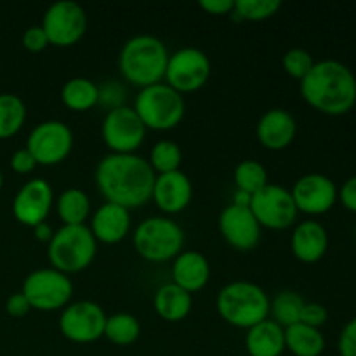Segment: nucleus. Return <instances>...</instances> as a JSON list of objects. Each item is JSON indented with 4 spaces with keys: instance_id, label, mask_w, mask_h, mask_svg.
Instances as JSON below:
<instances>
[{
    "instance_id": "obj_6",
    "label": "nucleus",
    "mask_w": 356,
    "mask_h": 356,
    "mask_svg": "<svg viewBox=\"0 0 356 356\" xmlns=\"http://www.w3.org/2000/svg\"><path fill=\"white\" fill-rule=\"evenodd\" d=\"M136 250L152 263L176 259L184 245V232L165 216H152L141 221L132 236Z\"/></svg>"
},
{
    "instance_id": "obj_25",
    "label": "nucleus",
    "mask_w": 356,
    "mask_h": 356,
    "mask_svg": "<svg viewBox=\"0 0 356 356\" xmlns=\"http://www.w3.org/2000/svg\"><path fill=\"white\" fill-rule=\"evenodd\" d=\"M285 350L294 356H320L325 351V337L320 329L294 323L285 329Z\"/></svg>"
},
{
    "instance_id": "obj_33",
    "label": "nucleus",
    "mask_w": 356,
    "mask_h": 356,
    "mask_svg": "<svg viewBox=\"0 0 356 356\" xmlns=\"http://www.w3.org/2000/svg\"><path fill=\"white\" fill-rule=\"evenodd\" d=\"M282 0H235L232 16L238 21H263L280 10Z\"/></svg>"
},
{
    "instance_id": "obj_4",
    "label": "nucleus",
    "mask_w": 356,
    "mask_h": 356,
    "mask_svg": "<svg viewBox=\"0 0 356 356\" xmlns=\"http://www.w3.org/2000/svg\"><path fill=\"white\" fill-rule=\"evenodd\" d=\"M216 306L221 318L238 329H250L270 316V298L264 289L245 280L225 285Z\"/></svg>"
},
{
    "instance_id": "obj_22",
    "label": "nucleus",
    "mask_w": 356,
    "mask_h": 356,
    "mask_svg": "<svg viewBox=\"0 0 356 356\" xmlns=\"http://www.w3.org/2000/svg\"><path fill=\"white\" fill-rule=\"evenodd\" d=\"M211 278V264L198 250H184L172 263V284L186 292L200 291Z\"/></svg>"
},
{
    "instance_id": "obj_10",
    "label": "nucleus",
    "mask_w": 356,
    "mask_h": 356,
    "mask_svg": "<svg viewBox=\"0 0 356 356\" xmlns=\"http://www.w3.org/2000/svg\"><path fill=\"white\" fill-rule=\"evenodd\" d=\"M211 76V59L202 49L183 47L169 54L165 83L179 94L195 92L207 83Z\"/></svg>"
},
{
    "instance_id": "obj_27",
    "label": "nucleus",
    "mask_w": 356,
    "mask_h": 356,
    "mask_svg": "<svg viewBox=\"0 0 356 356\" xmlns=\"http://www.w3.org/2000/svg\"><path fill=\"white\" fill-rule=\"evenodd\" d=\"M56 209L65 226L83 225L90 214L89 195L80 188H68L58 197Z\"/></svg>"
},
{
    "instance_id": "obj_16",
    "label": "nucleus",
    "mask_w": 356,
    "mask_h": 356,
    "mask_svg": "<svg viewBox=\"0 0 356 356\" xmlns=\"http://www.w3.org/2000/svg\"><path fill=\"white\" fill-rule=\"evenodd\" d=\"M52 202L54 191L51 184L42 177H35L24 183L16 193L13 200V214L17 222L35 228L47 219Z\"/></svg>"
},
{
    "instance_id": "obj_8",
    "label": "nucleus",
    "mask_w": 356,
    "mask_h": 356,
    "mask_svg": "<svg viewBox=\"0 0 356 356\" xmlns=\"http://www.w3.org/2000/svg\"><path fill=\"white\" fill-rule=\"evenodd\" d=\"M23 296L30 302L31 309L56 312L68 306L73 296V284L68 275L54 268H40L24 278Z\"/></svg>"
},
{
    "instance_id": "obj_26",
    "label": "nucleus",
    "mask_w": 356,
    "mask_h": 356,
    "mask_svg": "<svg viewBox=\"0 0 356 356\" xmlns=\"http://www.w3.org/2000/svg\"><path fill=\"white\" fill-rule=\"evenodd\" d=\"M61 101L70 110L87 111L99 103V87L86 76H75L63 86Z\"/></svg>"
},
{
    "instance_id": "obj_44",
    "label": "nucleus",
    "mask_w": 356,
    "mask_h": 356,
    "mask_svg": "<svg viewBox=\"0 0 356 356\" xmlns=\"http://www.w3.org/2000/svg\"><path fill=\"white\" fill-rule=\"evenodd\" d=\"M3 186V176H2V170H0V190H2Z\"/></svg>"
},
{
    "instance_id": "obj_20",
    "label": "nucleus",
    "mask_w": 356,
    "mask_h": 356,
    "mask_svg": "<svg viewBox=\"0 0 356 356\" xmlns=\"http://www.w3.org/2000/svg\"><path fill=\"white\" fill-rule=\"evenodd\" d=\"M90 232L96 242L113 243L122 242L131 229V212L122 205L104 202L90 219Z\"/></svg>"
},
{
    "instance_id": "obj_34",
    "label": "nucleus",
    "mask_w": 356,
    "mask_h": 356,
    "mask_svg": "<svg viewBox=\"0 0 356 356\" xmlns=\"http://www.w3.org/2000/svg\"><path fill=\"white\" fill-rule=\"evenodd\" d=\"M313 65H315L313 56L306 49L301 47L289 49L284 54V58H282V66H284L285 73L296 80L305 79L309 73V70L313 68Z\"/></svg>"
},
{
    "instance_id": "obj_39",
    "label": "nucleus",
    "mask_w": 356,
    "mask_h": 356,
    "mask_svg": "<svg viewBox=\"0 0 356 356\" xmlns=\"http://www.w3.org/2000/svg\"><path fill=\"white\" fill-rule=\"evenodd\" d=\"M337 198L344 205V209L356 214V176L344 181L343 186L337 190Z\"/></svg>"
},
{
    "instance_id": "obj_37",
    "label": "nucleus",
    "mask_w": 356,
    "mask_h": 356,
    "mask_svg": "<svg viewBox=\"0 0 356 356\" xmlns=\"http://www.w3.org/2000/svg\"><path fill=\"white\" fill-rule=\"evenodd\" d=\"M337 348L341 356H356V316L343 327Z\"/></svg>"
},
{
    "instance_id": "obj_12",
    "label": "nucleus",
    "mask_w": 356,
    "mask_h": 356,
    "mask_svg": "<svg viewBox=\"0 0 356 356\" xmlns=\"http://www.w3.org/2000/svg\"><path fill=\"white\" fill-rule=\"evenodd\" d=\"M73 132L65 122L45 120L35 125L26 139V149L40 165H56L70 155Z\"/></svg>"
},
{
    "instance_id": "obj_19",
    "label": "nucleus",
    "mask_w": 356,
    "mask_h": 356,
    "mask_svg": "<svg viewBox=\"0 0 356 356\" xmlns=\"http://www.w3.org/2000/svg\"><path fill=\"white\" fill-rule=\"evenodd\" d=\"M298 124L284 108H271L259 118L256 127L257 141L268 149H284L294 141Z\"/></svg>"
},
{
    "instance_id": "obj_29",
    "label": "nucleus",
    "mask_w": 356,
    "mask_h": 356,
    "mask_svg": "<svg viewBox=\"0 0 356 356\" xmlns=\"http://www.w3.org/2000/svg\"><path fill=\"white\" fill-rule=\"evenodd\" d=\"M305 299L294 291H282L270 301V315L275 323L287 329V327L299 323L301 318Z\"/></svg>"
},
{
    "instance_id": "obj_18",
    "label": "nucleus",
    "mask_w": 356,
    "mask_h": 356,
    "mask_svg": "<svg viewBox=\"0 0 356 356\" xmlns=\"http://www.w3.org/2000/svg\"><path fill=\"white\" fill-rule=\"evenodd\" d=\"M193 197L191 181L183 170L156 174L152 198L163 214H177L190 205Z\"/></svg>"
},
{
    "instance_id": "obj_24",
    "label": "nucleus",
    "mask_w": 356,
    "mask_h": 356,
    "mask_svg": "<svg viewBox=\"0 0 356 356\" xmlns=\"http://www.w3.org/2000/svg\"><path fill=\"white\" fill-rule=\"evenodd\" d=\"M153 305H155V312L159 313L160 318H163L165 322L176 323L190 315L193 299H191L190 292L170 282V284L162 285L156 291Z\"/></svg>"
},
{
    "instance_id": "obj_17",
    "label": "nucleus",
    "mask_w": 356,
    "mask_h": 356,
    "mask_svg": "<svg viewBox=\"0 0 356 356\" xmlns=\"http://www.w3.org/2000/svg\"><path fill=\"white\" fill-rule=\"evenodd\" d=\"M219 232L236 250L249 252L261 242V225L249 207L226 205L219 214Z\"/></svg>"
},
{
    "instance_id": "obj_40",
    "label": "nucleus",
    "mask_w": 356,
    "mask_h": 356,
    "mask_svg": "<svg viewBox=\"0 0 356 356\" xmlns=\"http://www.w3.org/2000/svg\"><path fill=\"white\" fill-rule=\"evenodd\" d=\"M30 302L23 296V292H16V294L9 296L6 301V312L7 315L14 316V318H21V316L30 313Z\"/></svg>"
},
{
    "instance_id": "obj_14",
    "label": "nucleus",
    "mask_w": 356,
    "mask_h": 356,
    "mask_svg": "<svg viewBox=\"0 0 356 356\" xmlns=\"http://www.w3.org/2000/svg\"><path fill=\"white\" fill-rule=\"evenodd\" d=\"M106 315L94 301H76L63 308L59 316V330L68 341L89 344L101 339L104 334Z\"/></svg>"
},
{
    "instance_id": "obj_43",
    "label": "nucleus",
    "mask_w": 356,
    "mask_h": 356,
    "mask_svg": "<svg viewBox=\"0 0 356 356\" xmlns=\"http://www.w3.org/2000/svg\"><path fill=\"white\" fill-rule=\"evenodd\" d=\"M250 198L252 195L245 193V191H240L236 190L235 195H233V205H238V207H250Z\"/></svg>"
},
{
    "instance_id": "obj_30",
    "label": "nucleus",
    "mask_w": 356,
    "mask_h": 356,
    "mask_svg": "<svg viewBox=\"0 0 356 356\" xmlns=\"http://www.w3.org/2000/svg\"><path fill=\"white\" fill-rule=\"evenodd\" d=\"M139 334H141L139 320L131 313H115V315L106 316L103 336L110 343L117 346H129L138 341Z\"/></svg>"
},
{
    "instance_id": "obj_41",
    "label": "nucleus",
    "mask_w": 356,
    "mask_h": 356,
    "mask_svg": "<svg viewBox=\"0 0 356 356\" xmlns=\"http://www.w3.org/2000/svg\"><path fill=\"white\" fill-rule=\"evenodd\" d=\"M198 6L209 14L226 16V14H232L233 9H235V0H200Z\"/></svg>"
},
{
    "instance_id": "obj_7",
    "label": "nucleus",
    "mask_w": 356,
    "mask_h": 356,
    "mask_svg": "<svg viewBox=\"0 0 356 356\" xmlns=\"http://www.w3.org/2000/svg\"><path fill=\"white\" fill-rule=\"evenodd\" d=\"M134 111L146 129L153 131H170L181 124L186 111L183 94L174 90L167 83L139 89L134 101Z\"/></svg>"
},
{
    "instance_id": "obj_21",
    "label": "nucleus",
    "mask_w": 356,
    "mask_h": 356,
    "mask_svg": "<svg viewBox=\"0 0 356 356\" xmlns=\"http://www.w3.org/2000/svg\"><path fill=\"white\" fill-rule=\"evenodd\" d=\"M291 249L302 263H318L329 249V233L325 226L315 219H306L299 222L292 232Z\"/></svg>"
},
{
    "instance_id": "obj_2",
    "label": "nucleus",
    "mask_w": 356,
    "mask_h": 356,
    "mask_svg": "<svg viewBox=\"0 0 356 356\" xmlns=\"http://www.w3.org/2000/svg\"><path fill=\"white\" fill-rule=\"evenodd\" d=\"M301 96L320 113L341 117L350 113L356 104V76L336 59L316 61L301 80Z\"/></svg>"
},
{
    "instance_id": "obj_35",
    "label": "nucleus",
    "mask_w": 356,
    "mask_h": 356,
    "mask_svg": "<svg viewBox=\"0 0 356 356\" xmlns=\"http://www.w3.org/2000/svg\"><path fill=\"white\" fill-rule=\"evenodd\" d=\"M327 318H329V313H327L325 306H322L320 302H305L299 322L308 327L320 329L322 325H325Z\"/></svg>"
},
{
    "instance_id": "obj_13",
    "label": "nucleus",
    "mask_w": 356,
    "mask_h": 356,
    "mask_svg": "<svg viewBox=\"0 0 356 356\" xmlns=\"http://www.w3.org/2000/svg\"><path fill=\"white\" fill-rule=\"evenodd\" d=\"M101 136L113 153H134L146 138V127L131 106H117L104 115Z\"/></svg>"
},
{
    "instance_id": "obj_36",
    "label": "nucleus",
    "mask_w": 356,
    "mask_h": 356,
    "mask_svg": "<svg viewBox=\"0 0 356 356\" xmlns=\"http://www.w3.org/2000/svg\"><path fill=\"white\" fill-rule=\"evenodd\" d=\"M49 45V38L42 26H30L23 33V47L30 52H40Z\"/></svg>"
},
{
    "instance_id": "obj_23",
    "label": "nucleus",
    "mask_w": 356,
    "mask_h": 356,
    "mask_svg": "<svg viewBox=\"0 0 356 356\" xmlns=\"http://www.w3.org/2000/svg\"><path fill=\"white\" fill-rule=\"evenodd\" d=\"M245 350L250 356H282L285 351V329L266 318L247 329Z\"/></svg>"
},
{
    "instance_id": "obj_15",
    "label": "nucleus",
    "mask_w": 356,
    "mask_h": 356,
    "mask_svg": "<svg viewBox=\"0 0 356 356\" xmlns=\"http://www.w3.org/2000/svg\"><path fill=\"white\" fill-rule=\"evenodd\" d=\"M298 212L308 216L327 214L337 202V186L323 174H305L291 190Z\"/></svg>"
},
{
    "instance_id": "obj_32",
    "label": "nucleus",
    "mask_w": 356,
    "mask_h": 356,
    "mask_svg": "<svg viewBox=\"0 0 356 356\" xmlns=\"http://www.w3.org/2000/svg\"><path fill=\"white\" fill-rule=\"evenodd\" d=\"M181 160H183V153L177 143L169 141V139H162V141L155 143L149 153V165H152L153 172L165 174L179 170Z\"/></svg>"
},
{
    "instance_id": "obj_31",
    "label": "nucleus",
    "mask_w": 356,
    "mask_h": 356,
    "mask_svg": "<svg viewBox=\"0 0 356 356\" xmlns=\"http://www.w3.org/2000/svg\"><path fill=\"white\" fill-rule=\"evenodd\" d=\"M233 179H235L236 190L254 195L268 184V172L263 163L257 160H243L235 167Z\"/></svg>"
},
{
    "instance_id": "obj_1",
    "label": "nucleus",
    "mask_w": 356,
    "mask_h": 356,
    "mask_svg": "<svg viewBox=\"0 0 356 356\" xmlns=\"http://www.w3.org/2000/svg\"><path fill=\"white\" fill-rule=\"evenodd\" d=\"M155 177L148 160L136 153H110L99 160L94 172L104 200L129 211L149 202Z\"/></svg>"
},
{
    "instance_id": "obj_38",
    "label": "nucleus",
    "mask_w": 356,
    "mask_h": 356,
    "mask_svg": "<svg viewBox=\"0 0 356 356\" xmlns=\"http://www.w3.org/2000/svg\"><path fill=\"white\" fill-rule=\"evenodd\" d=\"M37 165V160L33 159V155H31L26 148L16 149V152L13 153V156H10V169L17 174L33 172Z\"/></svg>"
},
{
    "instance_id": "obj_11",
    "label": "nucleus",
    "mask_w": 356,
    "mask_h": 356,
    "mask_svg": "<svg viewBox=\"0 0 356 356\" xmlns=\"http://www.w3.org/2000/svg\"><path fill=\"white\" fill-rule=\"evenodd\" d=\"M250 211L261 225V228L287 229L298 219V207L294 204L291 190L280 184L268 183L263 190L250 198Z\"/></svg>"
},
{
    "instance_id": "obj_42",
    "label": "nucleus",
    "mask_w": 356,
    "mask_h": 356,
    "mask_svg": "<svg viewBox=\"0 0 356 356\" xmlns=\"http://www.w3.org/2000/svg\"><path fill=\"white\" fill-rule=\"evenodd\" d=\"M33 233H35V238L40 240V242H51L52 235H54V232H52L51 225L49 222H40V225H37L33 228Z\"/></svg>"
},
{
    "instance_id": "obj_28",
    "label": "nucleus",
    "mask_w": 356,
    "mask_h": 356,
    "mask_svg": "<svg viewBox=\"0 0 356 356\" xmlns=\"http://www.w3.org/2000/svg\"><path fill=\"white\" fill-rule=\"evenodd\" d=\"M26 120V106L16 94H0V139H9L21 131Z\"/></svg>"
},
{
    "instance_id": "obj_5",
    "label": "nucleus",
    "mask_w": 356,
    "mask_h": 356,
    "mask_svg": "<svg viewBox=\"0 0 356 356\" xmlns=\"http://www.w3.org/2000/svg\"><path fill=\"white\" fill-rule=\"evenodd\" d=\"M97 252V242L89 226L63 225L54 232L47 245V257L52 268L61 273H79L90 266Z\"/></svg>"
},
{
    "instance_id": "obj_3",
    "label": "nucleus",
    "mask_w": 356,
    "mask_h": 356,
    "mask_svg": "<svg viewBox=\"0 0 356 356\" xmlns=\"http://www.w3.org/2000/svg\"><path fill=\"white\" fill-rule=\"evenodd\" d=\"M169 51L155 35L141 33L129 38L118 54V70L132 86L145 89L165 79Z\"/></svg>"
},
{
    "instance_id": "obj_9",
    "label": "nucleus",
    "mask_w": 356,
    "mask_h": 356,
    "mask_svg": "<svg viewBox=\"0 0 356 356\" xmlns=\"http://www.w3.org/2000/svg\"><path fill=\"white\" fill-rule=\"evenodd\" d=\"M40 26L47 35L49 44L56 47H72L86 35L87 14L80 3L59 0L47 7Z\"/></svg>"
}]
</instances>
